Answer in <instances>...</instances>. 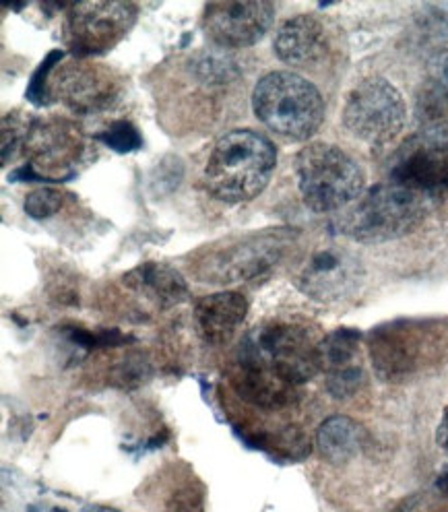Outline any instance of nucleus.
I'll return each instance as SVG.
<instances>
[{
  "label": "nucleus",
  "mask_w": 448,
  "mask_h": 512,
  "mask_svg": "<svg viewBox=\"0 0 448 512\" xmlns=\"http://www.w3.org/2000/svg\"><path fill=\"white\" fill-rule=\"evenodd\" d=\"M275 166V145L261 133L238 128V131L223 135L211 149L203 172V184L213 199L240 205L261 195Z\"/></svg>",
  "instance_id": "f257e3e1"
},
{
  "label": "nucleus",
  "mask_w": 448,
  "mask_h": 512,
  "mask_svg": "<svg viewBox=\"0 0 448 512\" xmlns=\"http://www.w3.org/2000/svg\"><path fill=\"white\" fill-rule=\"evenodd\" d=\"M428 213V197L397 182L376 184L343 209L339 230L356 242L380 244L403 238L420 228Z\"/></svg>",
  "instance_id": "f03ea898"
},
{
  "label": "nucleus",
  "mask_w": 448,
  "mask_h": 512,
  "mask_svg": "<svg viewBox=\"0 0 448 512\" xmlns=\"http://www.w3.org/2000/svg\"><path fill=\"white\" fill-rule=\"evenodd\" d=\"M252 110L271 133L287 141H308L325 120V100L302 75L273 71L252 91Z\"/></svg>",
  "instance_id": "7ed1b4c3"
},
{
  "label": "nucleus",
  "mask_w": 448,
  "mask_h": 512,
  "mask_svg": "<svg viewBox=\"0 0 448 512\" xmlns=\"http://www.w3.org/2000/svg\"><path fill=\"white\" fill-rule=\"evenodd\" d=\"M298 188L304 203L316 213L343 211L364 192L366 176L360 164L337 145L310 143L296 157Z\"/></svg>",
  "instance_id": "20e7f679"
},
{
  "label": "nucleus",
  "mask_w": 448,
  "mask_h": 512,
  "mask_svg": "<svg viewBox=\"0 0 448 512\" xmlns=\"http://www.w3.org/2000/svg\"><path fill=\"white\" fill-rule=\"evenodd\" d=\"M294 234L290 230H265L230 240H221L197 259V277L203 283H238L261 277L290 248Z\"/></svg>",
  "instance_id": "39448f33"
},
{
  "label": "nucleus",
  "mask_w": 448,
  "mask_h": 512,
  "mask_svg": "<svg viewBox=\"0 0 448 512\" xmlns=\"http://www.w3.org/2000/svg\"><path fill=\"white\" fill-rule=\"evenodd\" d=\"M407 120L401 91L382 77H372L349 91L343 124L356 139L382 147L399 137Z\"/></svg>",
  "instance_id": "423d86ee"
},
{
  "label": "nucleus",
  "mask_w": 448,
  "mask_h": 512,
  "mask_svg": "<svg viewBox=\"0 0 448 512\" xmlns=\"http://www.w3.org/2000/svg\"><path fill=\"white\" fill-rule=\"evenodd\" d=\"M139 9L133 3L71 5L64 15V44L77 58L100 56L118 46L137 21Z\"/></svg>",
  "instance_id": "0eeeda50"
},
{
  "label": "nucleus",
  "mask_w": 448,
  "mask_h": 512,
  "mask_svg": "<svg viewBox=\"0 0 448 512\" xmlns=\"http://www.w3.org/2000/svg\"><path fill=\"white\" fill-rule=\"evenodd\" d=\"M244 341L275 370L277 376L294 387L312 380L320 372L316 360L318 341L312 337L310 329L298 323L271 320L267 325L256 327Z\"/></svg>",
  "instance_id": "6e6552de"
},
{
  "label": "nucleus",
  "mask_w": 448,
  "mask_h": 512,
  "mask_svg": "<svg viewBox=\"0 0 448 512\" xmlns=\"http://www.w3.org/2000/svg\"><path fill=\"white\" fill-rule=\"evenodd\" d=\"M50 91L73 114L110 110L122 95V79L106 64L77 58L54 73Z\"/></svg>",
  "instance_id": "1a4fd4ad"
},
{
  "label": "nucleus",
  "mask_w": 448,
  "mask_h": 512,
  "mask_svg": "<svg viewBox=\"0 0 448 512\" xmlns=\"http://www.w3.org/2000/svg\"><path fill=\"white\" fill-rule=\"evenodd\" d=\"M275 19V7L265 0H226L211 3L203 13L207 38L223 50H242L259 44Z\"/></svg>",
  "instance_id": "9d476101"
},
{
  "label": "nucleus",
  "mask_w": 448,
  "mask_h": 512,
  "mask_svg": "<svg viewBox=\"0 0 448 512\" xmlns=\"http://www.w3.org/2000/svg\"><path fill=\"white\" fill-rule=\"evenodd\" d=\"M83 137L79 128L62 118H31L23 141V153L44 180L54 172L69 170L79 162Z\"/></svg>",
  "instance_id": "9b49d317"
},
{
  "label": "nucleus",
  "mask_w": 448,
  "mask_h": 512,
  "mask_svg": "<svg viewBox=\"0 0 448 512\" xmlns=\"http://www.w3.org/2000/svg\"><path fill=\"white\" fill-rule=\"evenodd\" d=\"M428 329L418 323H397L372 335L370 351L376 370L384 380H405L420 370L432 354Z\"/></svg>",
  "instance_id": "f8f14e48"
},
{
  "label": "nucleus",
  "mask_w": 448,
  "mask_h": 512,
  "mask_svg": "<svg viewBox=\"0 0 448 512\" xmlns=\"http://www.w3.org/2000/svg\"><path fill=\"white\" fill-rule=\"evenodd\" d=\"M362 267L354 254L343 248H318L298 273L300 290L320 302H337L358 290Z\"/></svg>",
  "instance_id": "ddd939ff"
},
{
  "label": "nucleus",
  "mask_w": 448,
  "mask_h": 512,
  "mask_svg": "<svg viewBox=\"0 0 448 512\" xmlns=\"http://www.w3.org/2000/svg\"><path fill=\"white\" fill-rule=\"evenodd\" d=\"M232 389L238 397L261 409H283L296 401V387L285 382L256 351L242 341L228 370Z\"/></svg>",
  "instance_id": "4468645a"
},
{
  "label": "nucleus",
  "mask_w": 448,
  "mask_h": 512,
  "mask_svg": "<svg viewBox=\"0 0 448 512\" xmlns=\"http://www.w3.org/2000/svg\"><path fill=\"white\" fill-rule=\"evenodd\" d=\"M273 50L290 67L314 69L329 54L327 29L312 15H296L279 25Z\"/></svg>",
  "instance_id": "2eb2a0df"
},
{
  "label": "nucleus",
  "mask_w": 448,
  "mask_h": 512,
  "mask_svg": "<svg viewBox=\"0 0 448 512\" xmlns=\"http://www.w3.org/2000/svg\"><path fill=\"white\" fill-rule=\"evenodd\" d=\"M248 314V300L240 292H217L195 306V320L205 343L221 347L232 341Z\"/></svg>",
  "instance_id": "dca6fc26"
},
{
  "label": "nucleus",
  "mask_w": 448,
  "mask_h": 512,
  "mask_svg": "<svg viewBox=\"0 0 448 512\" xmlns=\"http://www.w3.org/2000/svg\"><path fill=\"white\" fill-rule=\"evenodd\" d=\"M124 283L162 308L176 306L190 296L186 279L164 263H143L124 275Z\"/></svg>",
  "instance_id": "f3484780"
},
{
  "label": "nucleus",
  "mask_w": 448,
  "mask_h": 512,
  "mask_svg": "<svg viewBox=\"0 0 448 512\" xmlns=\"http://www.w3.org/2000/svg\"><path fill=\"white\" fill-rule=\"evenodd\" d=\"M366 444V430L347 415H333L316 430V448L320 457L333 465L356 459Z\"/></svg>",
  "instance_id": "a211bd4d"
},
{
  "label": "nucleus",
  "mask_w": 448,
  "mask_h": 512,
  "mask_svg": "<svg viewBox=\"0 0 448 512\" xmlns=\"http://www.w3.org/2000/svg\"><path fill=\"white\" fill-rule=\"evenodd\" d=\"M360 341L362 335L356 329H337L318 341L316 347V360L320 372L335 374L347 368L358 366V354H360Z\"/></svg>",
  "instance_id": "6ab92c4d"
},
{
  "label": "nucleus",
  "mask_w": 448,
  "mask_h": 512,
  "mask_svg": "<svg viewBox=\"0 0 448 512\" xmlns=\"http://www.w3.org/2000/svg\"><path fill=\"white\" fill-rule=\"evenodd\" d=\"M205 486L199 479L190 477L188 482L176 486L166 500V512H205Z\"/></svg>",
  "instance_id": "aec40b11"
},
{
  "label": "nucleus",
  "mask_w": 448,
  "mask_h": 512,
  "mask_svg": "<svg viewBox=\"0 0 448 512\" xmlns=\"http://www.w3.org/2000/svg\"><path fill=\"white\" fill-rule=\"evenodd\" d=\"M64 205V197L62 192L56 190V188H36L31 190L29 195L25 197V213L31 217V219H48L52 215H56Z\"/></svg>",
  "instance_id": "412c9836"
},
{
  "label": "nucleus",
  "mask_w": 448,
  "mask_h": 512,
  "mask_svg": "<svg viewBox=\"0 0 448 512\" xmlns=\"http://www.w3.org/2000/svg\"><path fill=\"white\" fill-rule=\"evenodd\" d=\"M98 139L118 153H131L143 145V139L135 128V124L126 122V120H118V122L110 124L108 131L100 133Z\"/></svg>",
  "instance_id": "4be33fe9"
},
{
  "label": "nucleus",
  "mask_w": 448,
  "mask_h": 512,
  "mask_svg": "<svg viewBox=\"0 0 448 512\" xmlns=\"http://www.w3.org/2000/svg\"><path fill=\"white\" fill-rule=\"evenodd\" d=\"M62 60V52L60 50H52L46 60L40 64V69L34 73L27 87V98L29 102H34L36 106H44L50 100V75L54 73L56 64Z\"/></svg>",
  "instance_id": "5701e85b"
},
{
  "label": "nucleus",
  "mask_w": 448,
  "mask_h": 512,
  "mask_svg": "<svg viewBox=\"0 0 448 512\" xmlns=\"http://www.w3.org/2000/svg\"><path fill=\"white\" fill-rule=\"evenodd\" d=\"M362 384H364V370L360 366L347 368V370L327 376V391L335 399L354 397L362 389Z\"/></svg>",
  "instance_id": "b1692460"
},
{
  "label": "nucleus",
  "mask_w": 448,
  "mask_h": 512,
  "mask_svg": "<svg viewBox=\"0 0 448 512\" xmlns=\"http://www.w3.org/2000/svg\"><path fill=\"white\" fill-rule=\"evenodd\" d=\"M436 442H438V446L444 448V451H448V407L444 409V415H442V420L438 424Z\"/></svg>",
  "instance_id": "393cba45"
},
{
  "label": "nucleus",
  "mask_w": 448,
  "mask_h": 512,
  "mask_svg": "<svg viewBox=\"0 0 448 512\" xmlns=\"http://www.w3.org/2000/svg\"><path fill=\"white\" fill-rule=\"evenodd\" d=\"M436 488H438V492H440V494H444V496L448 498V469L438 477Z\"/></svg>",
  "instance_id": "a878e982"
},
{
  "label": "nucleus",
  "mask_w": 448,
  "mask_h": 512,
  "mask_svg": "<svg viewBox=\"0 0 448 512\" xmlns=\"http://www.w3.org/2000/svg\"><path fill=\"white\" fill-rule=\"evenodd\" d=\"M85 512H120V510L110 508V506H102V504H89V506H85Z\"/></svg>",
  "instance_id": "bb28decb"
},
{
  "label": "nucleus",
  "mask_w": 448,
  "mask_h": 512,
  "mask_svg": "<svg viewBox=\"0 0 448 512\" xmlns=\"http://www.w3.org/2000/svg\"><path fill=\"white\" fill-rule=\"evenodd\" d=\"M442 85H444V95L448 98V62L444 64V69H442Z\"/></svg>",
  "instance_id": "cd10ccee"
},
{
  "label": "nucleus",
  "mask_w": 448,
  "mask_h": 512,
  "mask_svg": "<svg viewBox=\"0 0 448 512\" xmlns=\"http://www.w3.org/2000/svg\"><path fill=\"white\" fill-rule=\"evenodd\" d=\"M442 192H446V195H448V166H446V176H444V188H442Z\"/></svg>",
  "instance_id": "c85d7f7f"
},
{
  "label": "nucleus",
  "mask_w": 448,
  "mask_h": 512,
  "mask_svg": "<svg viewBox=\"0 0 448 512\" xmlns=\"http://www.w3.org/2000/svg\"><path fill=\"white\" fill-rule=\"evenodd\" d=\"M54 512H67V510H54Z\"/></svg>",
  "instance_id": "c756f323"
}]
</instances>
